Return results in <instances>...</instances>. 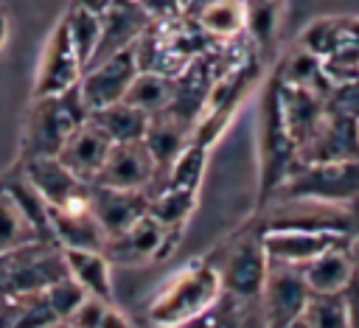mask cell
I'll use <instances>...</instances> for the list:
<instances>
[{"label":"cell","mask_w":359,"mask_h":328,"mask_svg":"<svg viewBox=\"0 0 359 328\" xmlns=\"http://www.w3.org/2000/svg\"><path fill=\"white\" fill-rule=\"evenodd\" d=\"M348 258H351V264H353V272L359 275V230L356 233H351L348 235Z\"/></svg>","instance_id":"8d00e7d4"},{"label":"cell","mask_w":359,"mask_h":328,"mask_svg":"<svg viewBox=\"0 0 359 328\" xmlns=\"http://www.w3.org/2000/svg\"><path fill=\"white\" fill-rule=\"evenodd\" d=\"M109 149H112L109 137L87 118V121L65 140V146L59 149L56 157H59V160L67 165V171H73L81 182L93 185L95 177H98V171H101V165H104V160H107V154H109Z\"/></svg>","instance_id":"ac0fdd59"},{"label":"cell","mask_w":359,"mask_h":328,"mask_svg":"<svg viewBox=\"0 0 359 328\" xmlns=\"http://www.w3.org/2000/svg\"><path fill=\"white\" fill-rule=\"evenodd\" d=\"M3 191H6V177L0 179V193H3Z\"/></svg>","instance_id":"7bdbcfd3"},{"label":"cell","mask_w":359,"mask_h":328,"mask_svg":"<svg viewBox=\"0 0 359 328\" xmlns=\"http://www.w3.org/2000/svg\"><path fill=\"white\" fill-rule=\"evenodd\" d=\"M174 235H177V230H165L160 221H154L146 213L123 233L107 238L101 252L107 255L109 264H123V266L149 264V261H157L171 252V247L177 241Z\"/></svg>","instance_id":"7c38bea8"},{"label":"cell","mask_w":359,"mask_h":328,"mask_svg":"<svg viewBox=\"0 0 359 328\" xmlns=\"http://www.w3.org/2000/svg\"><path fill=\"white\" fill-rule=\"evenodd\" d=\"M213 266H216L222 292L233 297H244V300H258L264 278H266V266H269L258 224L252 221L238 235H233L222 258L213 261Z\"/></svg>","instance_id":"8992f818"},{"label":"cell","mask_w":359,"mask_h":328,"mask_svg":"<svg viewBox=\"0 0 359 328\" xmlns=\"http://www.w3.org/2000/svg\"><path fill=\"white\" fill-rule=\"evenodd\" d=\"M266 258L286 266H306L311 258L325 252L334 244H342L348 235L339 233H309V230H264Z\"/></svg>","instance_id":"e0dca14e"},{"label":"cell","mask_w":359,"mask_h":328,"mask_svg":"<svg viewBox=\"0 0 359 328\" xmlns=\"http://www.w3.org/2000/svg\"><path fill=\"white\" fill-rule=\"evenodd\" d=\"M6 34H8V31H6V17L0 14V50H3V45H6Z\"/></svg>","instance_id":"f35d334b"},{"label":"cell","mask_w":359,"mask_h":328,"mask_svg":"<svg viewBox=\"0 0 359 328\" xmlns=\"http://www.w3.org/2000/svg\"><path fill=\"white\" fill-rule=\"evenodd\" d=\"M67 278L65 255L56 241H31L0 252V297H22Z\"/></svg>","instance_id":"277c9868"},{"label":"cell","mask_w":359,"mask_h":328,"mask_svg":"<svg viewBox=\"0 0 359 328\" xmlns=\"http://www.w3.org/2000/svg\"><path fill=\"white\" fill-rule=\"evenodd\" d=\"M81 70L84 67H81V59L76 56V50L70 45L67 28H65V22H59L48 39L45 53H42L34 95H53V93H65L70 87H76Z\"/></svg>","instance_id":"9a60e30c"},{"label":"cell","mask_w":359,"mask_h":328,"mask_svg":"<svg viewBox=\"0 0 359 328\" xmlns=\"http://www.w3.org/2000/svg\"><path fill=\"white\" fill-rule=\"evenodd\" d=\"M90 118L79 87L53 95H34L28 123L22 132V160L25 157H56L65 140Z\"/></svg>","instance_id":"6da1fadb"},{"label":"cell","mask_w":359,"mask_h":328,"mask_svg":"<svg viewBox=\"0 0 359 328\" xmlns=\"http://www.w3.org/2000/svg\"><path fill=\"white\" fill-rule=\"evenodd\" d=\"M325 109L353 118L359 121V78H348V81H337L331 84V90L325 93Z\"/></svg>","instance_id":"d6a6232c"},{"label":"cell","mask_w":359,"mask_h":328,"mask_svg":"<svg viewBox=\"0 0 359 328\" xmlns=\"http://www.w3.org/2000/svg\"><path fill=\"white\" fill-rule=\"evenodd\" d=\"M280 328H309V325H306L303 317H297V320H292V322H286V325H280Z\"/></svg>","instance_id":"ab89813d"},{"label":"cell","mask_w":359,"mask_h":328,"mask_svg":"<svg viewBox=\"0 0 359 328\" xmlns=\"http://www.w3.org/2000/svg\"><path fill=\"white\" fill-rule=\"evenodd\" d=\"M135 76H137V62H135L132 48H126V50H118L107 59H98V62L87 64L81 70L76 87H79V95H81L84 107L90 112H95L101 107L123 101Z\"/></svg>","instance_id":"ba28073f"},{"label":"cell","mask_w":359,"mask_h":328,"mask_svg":"<svg viewBox=\"0 0 359 328\" xmlns=\"http://www.w3.org/2000/svg\"><path fill=\"white\" fill-rule=\"evenodd\" d=\"M303 320L309 328H348L342 292L339 294H309L303 308Z\"/></svg>","instance_id":"1f68e13d"},{"label":"cell","mask_w":359,"mask_h":328,"mask_svg":"<svg viewBox=\"0 0 359 328\" xmlns=\"http://www.w3.org/2000/svg\"><path fill=\"white\" fill-rule=\"evenodd\" d=\"M191 126L185 121H180L177 115L171 112H157V115H149V126H146V135H143V146L149 149L157 171H160V179L165 177V171L174 165V160L182 154V149L191 143ZM163 185V182H160Z\"/></svg>","instance_id":"ffe728a7"},{"label":"cell","mask_w":359,"mask_h":328,"mask_svg":"<svg viewBox=\"0 0 359 328\" xmlns=\"http://www.w3.org/2000/svg\"><path fill=\"white\" fill-rule=\"evenodd\" d=\"M194 205H196V191L163 185L149 196V216L154 221H160L165 230H177L180 233L182 224L188 221Z\"/></svg>","instance_id":"83f0119b"},{"label":"cell","mask_w":359,"mask_h":328,"mask_svg":"<svg viewBox=\"0 0 359 328\" xmlns=\"http://www.w3.org/2000/svg\"><path fill=\"white\" fill-rule=\"evenodd\" d=\"M22 179L45 199L48 207H70L87 202L90 185L81 182L59 157H25L20 165Z\"/></svg>","instance_id":"4fadbf2b"},{"label":"cell","mask_w":359,"mask_h":328,"mask_svg":"<svg viewBox=\"0 0 359 328\" xmlns=\"http://www.w3.org/2000/svg\"><path fill=\"white\" fill-rule=\"evenodd\" d=\"M345 244H348V238L342 244L328 247L325 252L311 258L306 266H300L309 292H314V294H339L351 283V278L356 272H353V264L348 258V247Z\"/></svg>","instance_id":"7402d4cb"},{"label":"cell","mask_w":359,"mask_h":328,"mask_svg":"<svg viewBox=\"0 0 359 328\" xmlns=\"http://www.w3.org/2000/svg\"><path fill=\"white\" fill-rule=\"evenodd\" d=\"M151 328H182V325H151Z\"/></svg>","instance_id":"b9f144b4"},{"label":"cell","mask_w":359,"mask_h":328,"mask_svg":"<svg viewBox=\"0 0 359 328\" xmlns=\"http://www.w3.org/2000/svg\"><path fill=\"white\" fill-rule=\"evenodd\" d=\"M278 104H280V115H283L286 132L294 140V146H300L311 135V129L320 123V118L325 112L323 95L303 90V87H289L280 81H278Z\"/></svg>","instance_id":"44dd1931"},{"label":"cell","mask_w":359,"mask_h":328,"mask_svg":"<svg viewBox=\"0 0 359 328\" xmlns=\"http://www.w3.org/2000/svg\"><path fill=\"white\" fill-rule=\"evenodd\" d=\"M160 171L143 146V140L132 143H112L98 177L93 185H107V188H121V191H146L149 196L160 188Z\"/></svg>","instance_id":"30bf717a"},{"label":"cell","mask_w":359,"mask_h":328,"mask_svg":"<svg viewBox=\"0 0 359 328\" xmlns=\"http://www.w3.org/2000/svg\"><path fill=\"white\" fill-rule=\"evenodd\" d=\"M182 328H266V322L258 300H244L222 292L199 317H194Z\"/></svg>","instance_id":"603a6c76"},{"label":"cell","mask_w":359,"mask_h":328,"mask_svg":"<svg viewBox=\"0 0 359 328\" xmlns=\"http://www.w3.org/2000/svg\"><path fill=\"white\" fill-rule=\"evenodd\" d=\"M222 294V283L213 261H194L165 280L149 308L151 325H185L199 317L216 297Z\"/></svg>","instance_id":"7a4b0ae2"},{"label":"cell","mask_w":359,"mask_h":328,"mask_svg":"<svg viewBox=\"0 0 359 328\" xmlns=\"http://www.w3.org/2000/svg\"><path fill=\"white\" fill-rule=\"evenodd\" d=\"M65 269L84 294L112 300V264L101 250H62Z\"/></svg>","instance_id":"cb8c5ba5"},{"label":"cell","mask_w":359,"mask_h":328,"mask_svg":"<svg viewBox=\"0 0 359 328\" xmlns=\"http://www.w3.org/2000/svg\"><path fill=\"white\" fill-rule=\"evenodd\" d=\"M191 3H196V0H180V6L185 8V6H191Z\"/></svg>","instance_id":"60d3db41"},{"label":"cell","mask_w":359,"mask_h":328,"mask_svg":"<svg viewBox=\"0 0 359 328\" xmlns=\"http://www.w3.org/2000/svg\"><path fill=\"white\" fill-rule=\"evenodd\" d=\"M264 213L255 219L258 230H309V233H339L351 235L359 230L356 210L348 205H325L314 199H269L261 205Z\"/></svg>","instance_id":"5b68a950"},{"label":"cell","mask_w":359,"mask_h":328,"mask_svg":"<svg viewBox=\"0 0 359 328\" xmlns=\"http://www.w3.org/2000/svg\"><path fill=\"white\" fill-rule=\"evenodd\" d=\"M76 3H81V6H87V8H93V11H104L109 3H115V0H76Z\"/></svg>","instance_id":"74e56055"},{"label":"cell","mask_w":359,"mask_h":328,"mask_svg":"<svg viewBox=\"0 0 359 328\" xmlns=\"http://www.w3.org/2000/svg\"><path fill=\"white\" fill-rule=\"evenodd\" d=\"M45 297H48V303H50L56 320L65 322V320L76 311V306L84 300V292H81L79 283H73L70 278H62V280H56L53 286L45 289Z\"/></svg>","instance_id":"836d02e7"},{"label":"cell","mask_w":359,"mask_h":328,"mask_svg":"<svg viewBox=\"0 0 359 328\" xmlns=\"http://www.w3.org/2000/svg\"><path fill=\"white\" fill-rule=\"evenodd\" d=\"M269 199H314L353 207L359 199V160L294 165Z\"/></svg>","instance_id":"3957f363"},{"label":"cell","mask_w":359,"mask_h":328,"mask_svg":"<svg viewBox=\"0 0 359 328\" xmlns=\"http://www.w3.org/2000/svg\"><path fill=\"white\" fill-rule=\"evenodd\" d=\"M87 205H90L98 227L104 230V235L112 238L149 213V193L146 191H121V188H107V185H90Z\"/></svg>","instance_id":"5bb4252c"},{"label":"cell","mask_w":359,"mask_h":328,"mask_svg":"<svg viewBox=\"0 0 359 328\" xmlns=\"http://www.w3.org/2000/svg\"><path fill=\"white\" fill-rule=\"evenodd\" d=\"M90 121L109 137V143L143 140L146 126H149V115L140 112L137 107L126 104V101H115L109 107H101V109L90 112Z\"/></svg>","instance_id":"d4e9b609"},{"label":"cell","mask_w":359,"mask_h":328,"mask_svg":"<svg viewBox=\"0 0 359 328\" xmlns=\"http://www.w3.org/2000/svg\"><path fill=\"white\" fill-rule=\"evenodd\" d=\"M174 93V76L165 73H149V70H137V76L132 78L123 101L137 107L146 115H157L168 107Z\"/></svg>","instance_id":"4316f807"},{"label":"cell","mask_w":359,"mask_h":328,"mask_svg":"<svg viewBox=\"0 0 359 328\" xmlns=\"http://www.w3.org/2000/svg\"><path fill=\"white\" fill-rule=\"evenodd\" d=\"M135 3L140 6V11L154 25H168V22H177L182 17L180 0H135Z\"/></svg>","instance_id":"e575fe53"},{"label":"cell","mask_w":359,"mask_h":328,"mask_svg":"<svg viewBox=\"0 0 359 328\" xmlns=\"http://www.w3.org/2000/svg\"><path fill=\"white\" fill-rule=\"evenodd\" d=\"M65 28H67V36H70V45L76 50V56L81 59V67H87V62L93 59L95 53V45H98V34H101V14L81 6V3H73L67 17L62 20Z\"/></svg>","instance_id":"f1b7e54d"},{"label":"cell","mask_w":359,"mask_h":328,"mask_svg":"<svg viewBox=\"0 0 359 328\" xmlns=\"http://www.w3.org/2000/svg\"><path fill=\"white\" fill-rule=\"evenodd\" d=\"M50 238L62 250H104L107 241L87 202L70 207H50Z\"/></svg>","instance_id":"d6986e66"},{"label":"cell","mask_w":359,"mask_h":328,"mask_svg":"<svg viewBox=\"0 0 359 328\" xmlns=\"http://www.w3.org/2000/svg\"><path fill=\"white\" fill-rule=\"evenodd\" d=\"M356 123H359V121H356Z\"/></svg>","instance_id":"ee69618b"},{"label":"cell","mask_w":359,"mask_h":328,"mask_svg":"<svg viewBox=\"0 0 359 328\" xmlns=\"http://www.w3.org/2000/svg\"><path fill=\"white\" fill-rule=\"evenodd\" d=\"M278 81L280 84H289V87H303V90H311L317 95L325 98V93L331 90V81L323 70V59L314 56L311 50L306 48H297L294 53H289L278 70Z\"/></svg>","instance_id":"484cf974"},{"label":"cell","mask_w":359,"mask_h":328,"mask_svg":"<svg viewBox=\"0 0 359 328\" xmlns=\"http://www.w3.org/2000/svg\"><path fill=\"white\" fill-rule=\"evenodd\" d=\"M342 303H345L348 328H359V275H353L351 283L342 289Z\"/></svg>","instance_id":"d590c367"},{"label":"cell","mask_w":359,"mask_h":328,"mask_svg":"<svg viewBox=\"0 0 359 328\" xmlns=\"http://www.w3.org/2000/svg\"><path fill=\"white\" fill-rule=\"evenodd\" d=\"M31 241H50L39 235V230L28 221V216L20 210V205L3 191L0 193V252L25 247Z\"/></svg>","instance_id":"f546056e"},{"label":"cell","mask_w":359,"mask_h":328,"mask_svg":"<svg viewBox=\"0 0 359 328\" xmlns=\"http://www.w3.org/2000/svg\"><path fill=\"white\" fill-rule=\"evenodd\" d=\"M278 28V0H244V31L255 48H266Z\"/></svg>","instance_id":"4dcf8cb0"},{"label":"cell","mask_w":359,"mask_h":328,"mask_svg":"<svg viewBox=\"0 0 359 328\" xmlns=\"http://www.w3.org/2000/svg\"><path fill=\"white\" fill-rule=\"evenodd\" d=\"M297 165V146L286 132L280 104H278V81L266 93L261 107V205L278 191V185Z\"/></svg>","instance_id":"52a82bcc"},{"label":"cell","mask_w":359,"mask_h":328,"mask_svg":"<svg viewBox=\"0 0 359 328\" xmlns=\"http://www.w3.org/2000/svg\"><path fill=\"white\" fill-rule=\"evenodd\" d=\"M342 160H359V123L325 109L311 135L297 146V165Z\"/></svg>","instance_id":"8fae6325"},{"label":"cell","mask_w":359,"mask_h":328,"mask_svg":"<svg viewBox=\"0 0 359 328\" xmlns=\"http://www.w3.org/2000/svg\"><path fill=\"white\" fill-rule=\"evenodd\" d=\"M149 28V17L140 11V6L135 0H115L101 11V34H98V45L95 53L87 64L107 59L118 50H126L135 45V39Z\"/></svg>","instance_id":"2e32d148"},{"label":"cell","mask_w":359,"mask_h":328,"mask_svg":"<svg viewBox=\"0 0 359 328\" xmlns=\"http://www.w3.org/2000/svg\"><path fill=\"white\" fill-rule=\"evenodd\" d=\"M309 294L311 292H309V286L303 280V272L297 266L269 261L266 278H264V286H261V297H258L266 328H280V325L303 317Z\"/></svg>","instance_id":"9c48e42d"}]
</instances>
